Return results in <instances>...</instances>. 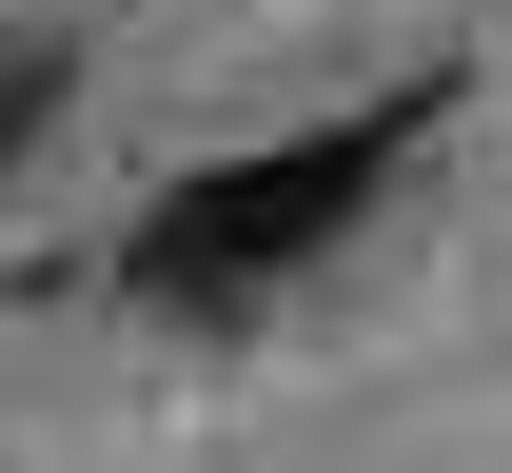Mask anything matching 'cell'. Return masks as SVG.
Masks as SVG:
<instances>
[{"label":"cell","instance_id":"cell-1","mask_svg":"<svg viewBox=\"0 0 512 473\" xmlns=\"http://www.w3.org/2000/svg\"><path fill=\"white\" fill-rule=\"evenodd\" d=\"M394 138H414V119H316V138H256V158H217V178H178V198L138 217V237H119V276L158 296V316H197V336H217V316H256L296 257H335V237L394 198Z\"/></svg>","mask_w":512,"mask_h":473}]
</instances>
